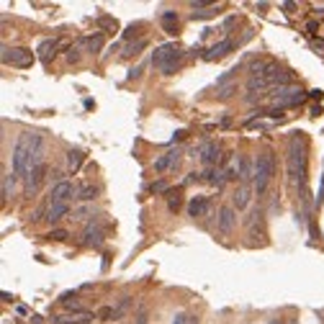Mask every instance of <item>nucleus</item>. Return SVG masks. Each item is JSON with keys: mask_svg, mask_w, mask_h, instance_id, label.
Wrapping results in <instances>:
<instances>
[{"mask_svg": "<svg viewBox=\"0 0 324 324\" xmlns=\"http://www.w3.org/2000/svg\"><path fill=\"white\" fill-rule=\"evenodd\" d=\"M3 62L8 64H16V67H28L31 64V52L28 49H8L3 44Z\"/></svg>", "mask_w": 324, "mask_h": 324, "instance_id": "10", "label": "nucleus"}, {"mask_svg": "<svg viewBox=\"0 0 324 324\" xmlns=\"http://www.w3.org/2000/svg\"><path fill=\"white\" fill-rule=\"evenodd\" d=\"M16 180H18V175H16V173H11V175H3V201H8V196H11V190H13Z\"/></svg>", "mask_w": 324, "mask_h": 324, "instance_id": "25", "label": "nucleus"}, {"mask_svg": "<svg viewBox=\"0 0 324 324\" xmlns=\"http://www.w3.org/2000/svg\"><path fill=\"white\" fill-rule=\"evenodd\" d=\"M95 196H98V188H95V185H90V183H88V185H83V188L77 190V201H83V204L93 201Z\"/></svg>", "mask_w": 324, "mask_h": 324, "instance_id": "22", "label": "nucleus"}, {"mask_svg": "<svg viewBox=\"0 0 324 324\" xmlns=\"http://www.w3.org/2000/svg\"><path fill=\"white\" fill-rule=\"evenodd\" d=\"M270 324H280V321H278V319H273V321H270Z\"/></svg>", "mask_w": 324, "mask_h": 324, "instance_id": "37", "label": "nucleus"}, {"mask_svg": "<svg viewBox=\"0 0 324 324\" xmlns=\"http://www.w3.org/2000/svg\"><path fill=\"white\" fill-rule=\"evenodd\" d=\"M59 47H62L59 39H44V42H39L36 54H39V59H42V62H49V59L59 52Z\"/></svg>", "mask_w": 324, "mask_h": 324, "instance_id": "12", "label": "nucleus"}, {"mask_svg": "<svg viewBox=\"0 0 324 324\" xmlns=\"http://www.w3.org/2000/svg\"><path fill=\"white\" fill-rule=\"evenodd\" d=\"M149 190H152V193H168V183H165V180H157V183L149 185Z\"/></svg>", "mask_w": 324, "mask_h": 324, "instance_id": "31", "label": "nucleus"}, {"mask_svg": "<svg viewBox=\"0 0 324 324\" xmlns=\"http://www.w3.org/2000/svg\"><path fill=\"white\" fill-rule=\"evenodd\" d=\"M234 224H237V211H234V206H221V209H219V219H216V229H219L221 234H232Z\"/></svg>", "mask_w": 324, "mask_h": 324, "instance_id": "11", "label": "nucleus"}, {"mask_svg": "<svg viewBox=\"0 0 324 324\" xmlns=\"http://www.w3.org/2000/svg\"><path fill=\"white\" fill-rule=\"evenodd\" d=\"M306 101V93L299 85H286V88H278L273 90V103L278 108H291V106H301Z\"/></svg>", "mask_w": 324, "mask_h": 324, "instance_id": "3", "label": "nucleus"}, {"mask_svg": "<svg viewBox=\"0 0 324 324\" xmlns=\"http://www.w3.org/2000/svg\"><path fill=\"white\" fill-rule=\"evenodd\" d=\"M147 49V39H139V42H132V44H126L124 47V54H121V57H139V52H144Z\"/></svg>", "mask_w": 324, "mask_h": 324, "instance_id": "20", "label": "nucleus"}, {"mask_svg": "<svg viewBox=\"0 0 324 324\" xmlns=\"http://www.w3.org/2000/svg\"><path fill=\"white\" fill-rule=\"evenodd\" d=\"M83 159H85V157H83V152H77V149H70V152H67V168L75 173L80 165H83Z\"/></svg>", "mask_w": 324, "mask_h": 324, "instance_id": "23", "label": "nucleus"}, {"mask_svg": "<svg viewBox=\"0 0 324 324\" xmlns=\"http://www.w3.org/2000/svg\"><path fill=\"white\" fill-rule=\"evenodd\" d=\"M70 237V232L67 229H52L49 234H47V239H54V242H64Z\"/></svg>", "mask_w": 324, "mask_h": 324, "instance_id": "28", "label": "nucleus"}, {"mask_svg": "<svg viewBox=\"0 0 324 324\" xmlns=\"http://www.w3.org/2000/svg\"><path fill=\"white\" fill-rule=\"evenodd\" d=\"M209 209H211V198H209V196H196V198L188 201V214H190L193 219L209 214Z\"/></svg>", "mask_w": 324, "mask_h": 324, "instance_id": "13", "label": "nucleus"}, {"mask_svg": "<svg viewBox=\"0 0 324 324\" xmlns=\"http://www.w3.org/2000/svg\"><path fill=\"white\" fill-rule=\"evenodd\" d=\"M180 149H170V152H165L162 157H157L154 159V170L157 173H168V170H175L178 165H180Z\"/></svg>", "mask_w": 324, "mask_h": 324, "instance_id": "9", "label": "nucleus"}, {"mask_svg": "<svg viewBox=\"0 0 324 324\" xmlns=\"http://www.w3.org/2000/svg\"><path fill=\"white\" fill-rule=\"evenodd\" d=\"M173 324H198V319L190 316V314H185V311H180V314H175Z\"/></svg>", "mask_w": 324, "mask_h": 324, "instance_id": "27", "label": "nucleus"}, {"mask_svg": "<svg viewBox=\"0 0 324 324\" xmlns=\"http://www.w3.org/2000/svg\"><path fill=\"white\" fill-rule=\"evenodd\" d=\"M47 173H49L47 162H42V165H36V168H34L31 173H28V178L23 180V188H26V193H36V190H39V185L44 183Z\"/></svg>", "mask_w": 324, "mask_h": 324, "instance_id": "8", "label": "nucleus"}, {"mask_svg": "<svg viewBox=\"0 0 324 324\" xmlns=\"http://www.w3.org/2000/svg\"><path fill=\"white\" fill-rule=\"evenodd\" d=\"M201 175H196V173H190V175H185V180H183V185H190V183H196Z\"/></svg>", "mask_w": 324, "mask_h": 324, "instance_id": "34", "label": "nucleus"}, {"mask_svg": "<svg viewBox=\"0 0 324 324\" xmlns=\"http://www.w3.org/2000/svg\"><path fill=\"white\" fill-rule=\"evenodd\" d=\"M70 214V206L67 204H52V209H49V214H47V221L49 224H57L62 216H67Z\"/></svg>", "mask_w": 324, "mask_h": 324, "instance_id": "19", "label": "nucleus"}, {"mask_svg": "<svg viewBox=\"0 0 324 324\" xmlns=\"http://www.w3.org/2000/svg\"><path fill=\"white\" fill-rule=\"evenodd\" d=\"M252 170H255V162H252L250 157H239V159H237V175H239V180L245 183V185H250Z\"/></svg>", "mask_w": 324, "mask_h": 324, "instance_id": "17", "label": "nucleus"}, {"mask_svg": "<svg viewBox=\"0 0 324 324\" xmlns=\"http://www.w3.org/2000/svg\"><path fill=\"white\" fill-rule=\"evenodd\" d=\"M185 134H188L185 129H180V132H175V134H173V142H183V139H185Z\"/></svg>", "mask_w": 324, "mask_h": 324, "instance_id": "33", "label": "nucleus"}, {"mask_svg": "<svg viewBox=\"0 0 324 324\" xmlns=\"http://www.w3.org/2000/svg\"><path fill=\"white\" fill-rule=\"evenodd\" d=\"M193 154H198L201 162H204L206 168H214L216 162H219V154H221V144H219V142H206L204 147L193 149Z\"/></svg>", "mask_w": 324, "mask_h": 324, "instance_id": "7", "label": "nucleus"}, {"mask_svg": "<svg viewBox=\"0 0 324 324\" xmlns=\"http://www.w3.org/2000/svg\"><path fill=\"white\" fill-rule=\"evenodd\" d=\"M178 54H183V49H180L175 42H168V44H162V47H157V49H154V54H152V64L162 70L168 62H173Z\"/></svg>", "mask_w": 324, "mask_h": 324, "instance_id": "4", "label": "nucleus"}, {"mask_svg": "<svg viewBox=\"0 0 324 324\" xmlns=\"http://www.w3.org/2000/svg\"><path fill=\"white\" fill-rule=\"evenodd\" d=\"M80 47H85L88 52H101V47H103V34L98 31V34H90V36H83L80 39Z\"/></svg>", "mask_w": 324, "mask_h": 324, "instance_id": "18", "label": "nucleus"}, {"mask_svg": "<svg viewBox=\"0 0 324 324\" xmlns=\"http://www.w3.org/2000/svg\"><path fill=\"white\" fill-rule=\"evenodd\" d=\"M280 70H278V64L273 62V59H255V62H250V77H257V80H268L270 77H275Z\"/></svg>", "mask_w": 324, "mask_h": 324, "instance_id": "5", "label": "nucleus"}, {"mask_svg": "<svg viewBox=\"0 0 324 324\" xmlns=\"http://www.w3.org/2000/svg\"><path fill=\"white\" fill-rule=\"evenodd\" d=\"M137 324H147V314H144V311H139V316H137Z\"/></svg>", "mask_w": 324, "mask_h": 324, "instance_id": "35", "label": "nucleus"}, {"mask_svg": "<svg viewBox=\"0 0 324 324\" xmlns=\"http://www.w3.org/2000/svg\"><path fill=\"white\" fill-rule=\"evenodd\" d=\"M72 196H77L75 185H72L70 180H59V183H54L52 190H49V204H67Z\"/></svg>", "mask_w": 324, "mask_h": 324, "instance_id": "6", "label": "nucleus"}, {"mask_svg": "<svg viewBox=\"0 0 324 324\" xmlns=\"http://www.w3.org/2000/svg\"><path fill=\"white\" fill-rule=\"evenodd\" d=\"M211 16H216V8H214V6H206V8L193 11V13H190V21H204V18H211Z\"/></svg>", "mask_w": 324, "mask_h": 324, "instance_id": "24", "label": "nucleus"}, {"mask_svg": "<svg viewBox=\"0 0 324 324\" xmlns=\"http://www.w3.org/2000/svg\"><path fill=\"white\" fill-rule=\"evenodd\" d=\"M180 67H183V54H178L173 62H168L165 67H162V75H175Z\"/></svg>", "mask_w": 324, "mask_h": 324, "instance_id": "26", "label": "nucleus"}, {"mask_svg": "<svg viewBox=\"0 0 324 324\" xmlns=\"http://www.w3.org/2000/svg\"><path fill=\"white\" fill-rule=\"evenodd\" d=\"M252 193H255V188H252V185H245V183H242V185L234 190V206H237V211H242V209L250 206Z\"/></svg>", "mask_w": 324, "mask_h": 324, "instance_id": "16", "label": "nucleus"}, {"mask_svg": "<svg viewBox=\"0 0 324 324\" xmlns=\"http://www.w3.org/2000/svg\"><path fill=\"white\" fill-rule=\"evenodd\" d=\"M180 204H183L180 198H168V209H170V211H178V209H180Z\"/></svg>", "mask_w": 324, "mask_h": 324, "instance_id": "32", "label": "nucleus"}, {"mask_svg": "<svg viewBox=\"0 0 324 324\" xmlns=\"http://www.w3.org/2000/svg\"><path fill=\"white\" fill-rule=\"evenodd\" d=\"M232 49H234V44L229 42V39H221V42H219V44H214V47H209V49H206V54H204V59H206V62H214V59H221V57H224V54H229Z\"/></svg>", "mask_w": 324, "mask_h": 324, "instance_id": "14", "label": "nucleus"}, {"mask_svg": "<svg viewBox=\"0 0 324 324\" xmlns=\"http://www.w3.org/2000/svg\"><path fill=\"white\" fill-rule=\"evenodd\" d=\"M273 173H275V157H273V152H263V154L255 159V170H252V180H255L257 196H263V193L268 190Z\"/></svg>", "mask_w": 324, "mask_h": 324, "instance_id": "2", "label": "nucleus"}, {"mask_svg": "<svg viewBox=\"0 0 324 324\" xmlns=\"http://www.w3.org/2000/svg\"><path fill=\"white\" fill-rule=\"evenodd\" d=\"M288 178L296 188L306 190V142L301 134H294L288 142Z\"/></svg>", "mask_w": 324, "mask_h": 324, "instance_id": "1", "label": "nucleus"}, {"mask_svg": "<svg viewBox=\"0 0 324 324\" xmlns=\"http://www.w3.org/2000/svg\"><path fill=\"white\" fill-rule=\"evenodd\" d=\"M101 242H103V229L98 226V221H90V224L85 226V234H83V245L98 247Z\"/></svg>", "mask_w": 324, "mask_h": 324, "instance_id": "15", "label": "nucleus"}, {"mask_svg": "<svg viewBox=\"0 0 324 324\" xmlns=\"http://www.w3.org/2000/svg\"><path fill=\"white\" fill-rule=\"evenodd\" d=\"M67 62H70V64L80 62V47H70V49H67Z\"/></svg>", "mask_w": 324, "mask_h": 324, "instance_id": "30", "label": "nucleus"}, {"mask_svg": "<svg viewBox=\"0 0 324 324\" xmlns=\"http://www.w3.org/2000/svg\"><path fill=\"white\" fill-rule=\"evenodd\" d=\"M139 72H142V67H134V70H129V77H139Z\"/></svg>", "mask_w": 324, "mask_h": 324, "instance_id": "36", "label": "nucleus"}, {"mask_svg": "<svg viewBox=\"0 0 324 324\" xmlns=\"http://www.w3.org/2000/svg\"><path fill=\"white\" fill-rule=\"evenodd\" d=\"M232 93H237V85H226V88H219L216 90V98H221V101H226Z\"/></svg>", "mask_w": 324, "mask_h": 324, "instance_id": "29", "label": "nucleus"}, {"mask_svg": "<svg viewBox=\"0 0 324 324\" xmlns=\"http://www.w3.org/2000/svg\"><path fill=\"white\" fill-rule=\"evenodd\" d=\"M162 28H165L168 34H175L178 31V16L173 11H165L162 13Z\"/></svg>", "mask_w": 324, "mask_h": 324, "instance_id": "21", "label": "nucleus"}]
</instances>
